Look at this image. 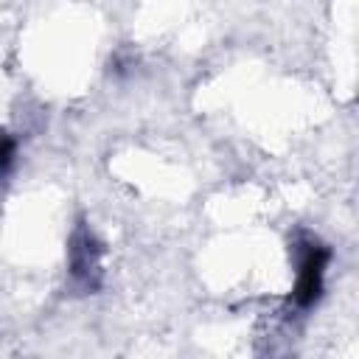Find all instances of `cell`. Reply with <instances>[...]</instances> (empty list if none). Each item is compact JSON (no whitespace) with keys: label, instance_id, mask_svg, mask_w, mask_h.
<instances>
[{"label":"cell","instance_id":"obj_2","mask_svg":"<svg viewBox=\"0 0 359 359\" xmlns=\"http://www.w3.org/2000/svg\"><path fill=\"white\" fill-rule=\"evenodd\" d=\"M11 157H14V143H11L8 137H3V135H0V174L8 168Z\"/></svg>","mask_w":359,"mask_h":359},{"label":"cell","instance_id":"obj_1","mask_svg":"<svg viewBox=\"0 0 359 359\" xmlns=\"http://www.w3.org/2000/svg\"><path fill=\"white\" fill-rule=\"evenodd\" d=\"M325 264H328V250L320 244H309L306 252L297 261V278H294V303L300 309L311 306L320 292H323V278H325Z\"/></svg>","mask_w":359,"mask_h":359}]
</instances>
